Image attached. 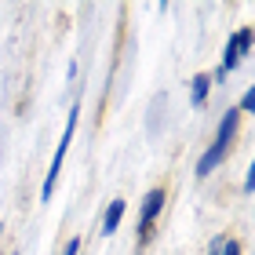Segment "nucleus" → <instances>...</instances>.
Segmentation results:
<instances>
[{"mask_svg": "<svg viewBox=\"0 0 255 255\" xmlns=\"http://www.w3.org/2000/svg\"><path fill=\"white\" fill-rule=\"evenodd\" d=\"M237 121H241V113L237 110H230L223 121H219V131H215V142L208 146V153L197 160V175H208V171H215L219 164H223V157L230 153V142H234V135H237Z\"/></svg>", "mask_w": 255, "mask_h": 255, "instance_id": "f257e3e1", "label": "nucleus"}, {"mask_svg": "<svg viewBox=\"0 0 255 255\" xmlns=\"http://www.w3.org/2000/svg\"><path fill=\"white\" fill-rule=\"evenodd\" d=\"M208 91H212V77H204V73H197L193 80H190V102L197 110L208 102Z\"/></svg>", "mask_w": 255, "mask_h": 255, "instance_id": "39448f33", "label": "nucleus"}, {"mask_svg": "<svg viewBox=\"0 0 255 255\" xmlns=\"http://www.w3.org/2000/svg\"><path fill=\"white\" fill-rule=\"evenodd\" d=\"M252 51V29L245 26V29H237L234 37H230V44H226V51H223V73H230V69H237L241 66V59Z\"/></svg>", "mask_w": 255, "mask_h": 255, "instance_id": "20e7f679", "label": "nucleus"}, {"mask_svg": "<svg viewBox=\"0 0 255 255\" xmlns=\"http://www.w3.org/2000/svg\"><path fill=\"white\" fill-rule=\"evenodd\" d=\"M252 106H255V95H252V91H245V95H241V110L252 113Z\"/></svg>", "mask_w": 255, "mask_h": 255, "instance_id": "6e6552de", "label": "nucleus"}, {"mask_svg": "<svg viewBox=\"0 0 255 255\" xmlns=\"http://www.w3.org/2000/svg\"><path fill=\"white\" fill-rule=\"evenodd\" d=\"M124 201H113L110 208H106V219H102V234H106V237H113V234H117V226H121V219H124Z\"/></svg>", "mask_w": 255, "mask_h": 255, "instance_id": "423d86ee", "label": "nucleus"}, {"mask_svg": "<svg viewBox=\"0 0 255 255\" xmlns=\"http://www.w3.org/2000/svg\"><path fill=\"white\" fill-rule=\"evenodd\" d=\"M62 255H80V237H73V241H69V245H66V252Z\"/></svg>", "mask_w": 255, "mask_h": 255, "instance_id": "1a4fd4ad", "label": "nucleus"}, {"mask_svg": "<svg viewBox=\"0 0 255 255\" xmlns=\"http://www.w3.org/2000/svg\"><path fill=\"white\" fill-rule=\"evenodd\" d=\"M77 121H80V102L69 110V117H66V131H62V138H59V149H55V160H51V168H48V179H44V186H40V197H44V201H51V193H55V182H59L62 160H66L69 142H73V131H77Z\"/></svg>", "mask_w": 255, "mask_h": 255, "instance_id": "f03ea898", "label": "nucleus"}, {"mask_svg": "<svg viewBox=\"0 0 255 255\" xmlns=\"http://www.w3.org/2000/svg\"><path fill=\"white\" fill-rule=\"evenodd\" d=\"M0 237H4V226H0Z\"/></svg>", "mask_w": 255, "mask_h": 255, "instance_id": "9d476101", "label": "nucleus"}, {"mask_svg": "<svg viewBox=\"0 0 255 255\" xmlns=\"http://www.w3.org/2000/svg\"><path fill=\"white\" fill-rule=\"evenodd\" d=\"M219 255H241V245L237 241H223V245H219Z\"/></svg>", "mask_w": 255, "mask_h": 255, "instance_id": "0eeeda50", "label": "nucleus"}, {"mask_svg": "<svg viewBox=\"0 0 255 255\" xmlns=\"http://www.w3.org/2000/svg\"><path fill=\"white\" fill-rule=\"evenodd\" d=\"M164 201H168V193L160 186H153L142 197V208H138V245H146V241H149V230H153L157 215L164 212Z\"/></svg>", "mask_w": 255, "mask_h": 255, "instance_id": "7ed1b4c3", "label": "nucleus"}]
</instances>
